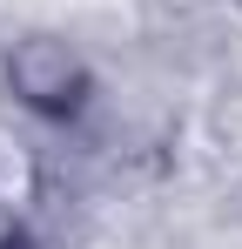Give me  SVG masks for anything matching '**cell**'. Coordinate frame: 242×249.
<instances>
[{
  "instance_id": "1",
  "label": "cell",
  "mask_w": 242,
  "mask_h": 249,
  "mask_svg": "<svg viewBox=\"0 0 242 249\" xmlns=\"http://www.w3.org/2000/svg\"><path fill=\"white\" fill-rule=\"evenodd\" d=\"M0 74H7V94L27 115H40V122H74L81 108L94 101V68L61 34H20L7 47V68Z\"/></svg>"
}]
</instances>
